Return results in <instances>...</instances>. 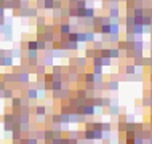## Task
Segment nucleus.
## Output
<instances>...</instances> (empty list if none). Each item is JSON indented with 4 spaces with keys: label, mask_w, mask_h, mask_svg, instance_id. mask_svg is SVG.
Wrapping results in <instances>:
<instances>
[{
    "label": "nucleus",
    "mask_w": 152,
    "mask_h": 144,
    "mask_svg": "<svg viewBox=\"0 0 152 144\" xmlns=\"http://www.w3.org/2000/svg\"><path fill=\"white\" fill-rule=\"evenodd\" d=\"M82 112H83V115H94L96 114V107H94L93 104H83Z\"/></svg>",
    "instance_id": "1"
},
{
    "label": "nucleus",
    "mask_w": 152,
    "mask_h": 144,
    "mask_svg": "<svg viewBox=\"0 0 152 144\" xmlns=\"http://www.w3.org/2000/svg\"><path fill=\"white\" fill-rule=\"evenodd\" d=\"M35 114L39 115V117H40V115L43 117V115L47 114V107H45V106H37V107H35Z\"/></svg>",
    "instance_id": "2"
},
{
    "label": "nucleus",
    "mask_w": 152,
    "mask_h": 144,
    "mask_svg": "<svg viewBox=\"0 0 152 144\" xmlns=\"http://www.w3.org/2000/svg\"><path fill=\"white\" fill-rule=\"evenodd\" d=\"M94 74L93 72H88V74H85V82H87V83H94Z\"/></svg>",
    "instance_id": "3"
},
{
    "label": "nucleus",
    "mask_w": 152,
    "mask_h": 144,
    "mask_svg": "<svg viewBox=\"0 0 152 144\" xmlns=\"http://www.w3.org/2000/svg\"><path fill=\"white\" fill-rule=\"evenodd\" d=\"M109 114H110V115H118V107H117L115 104L109 106Z\"/></svg>",
    "instance_id": "4"
},
{
    "label": "nucleus",
    "mask_w": 152,
    "mask_h": 144,
    "mask_svg": "<svg viewBox=\"0 0 152 144\" xmlns=\"http://www.w3.org/2000/svg\"><path fill=\"white\" fill-rule=\"evenodd\" d=\"M125 72L130 74V75H131V74H134V72H136V66H133V64H131V66H126V67H125Z\"/></svg>",
    "instance_id": "5"
},
{
    "label": "nucleus",
    "mask_w": 152,
    "mask_h": 144,
    "mask_svg": "<svg viewBox=\"0 0 152 144\" xmlns=\"http://www.w3.org/2000/svg\"><path fill=\"white\" fill-rule=\"evenodd\" d=\"M27 96H29L31 99H35V98L39 96V91H37V90H29V91H27Z\"/></svg>",
    "instance_id": "6"
},
{
    "label": "nucleus",
    "mask_w": 152,
    "mask_h": 144,
    "mask_svg": "<svg viewBox=\"0 0 152 144\" xmlns=\"http://www.w3.org/2000/svg\"><path fill=\"white\" fill-rule=\"evenodd\" d=\"M109 90H112V91H115V90H118V82H115V80L109 82Z\"/></svg>",
    "instance_id": "7"
},
{
    "label": "nucleus",
    "mask_w": 152,
    "mask_h": 144,
    "mask_svg": "<svg viewBox=\"0 0 152 144\" xmlns=\"http://www.w3.org/2000/svg\"><path fill=\"white\" fill-rule=\"evenodd\" d=\"M69 32H71V27H69V24H63V26H61V34H66V35H67Z\"/></svg>",
    "instance_id": "8"
},
{
    "label": "nucleus",
    "mask_w": 152,
    "mask_h": 144,
    "mask_svg": "<svg viewBox=\"0 0 152 144\" xmlns=\"http://www.w3.org/2000/svg\"><path fill=\"white\" fill-rule=\"evenodd\" d=\"M11 104H13V107H19V106H21V99H19V98H13V99H11Z\"/></svg>",
    "instance_id": "9"
},
{
    "label": "nucleus",
    "mask_w": 152,
    "mask_h": 144,
    "mask_svg": "<svg viewBox=\"0 0 152 144\" xmlns=\"http://www.w3.org/2000/svg\"><path fill=\"white\" fill-rule=\"evenodd\" d=\"M27 48H29V50H37V48H39V45H37V42H29L27 43Z\"/></svg>",
    "instance_id": "10"
},
{
    "label": "nucleus",
    "mask_w": 152,
    "mask_h": 144,
    "mask_svg": "<svg viewBox=\"0 0 152 144\" xmlns=\"http://www.w3.org/2000/svg\"><path fill=\"white\" fill-rule=\"evenodd\" d=\"M110 16H112V18H115V16H118V10H115V8H112V10H110Z\"/></svg>",
    "instance_id": "11"
},
{
    "label": "nucleus",
    "mask_w": 152,
    "mask_h": 144,
    "mask_svg": "<svg viewBox=\"0 0 152 144\" xmlns=\"http://www.w3.org/2000/svg\"><path fill=\"white\" fill-rule=\"evenodd\" d=\"M94 56V51L93 50H87V58H93Z\"/></svg>",
    "instance_id": "12"
},
{
    "label": "nucleus",
    "mask_w": 152,
    "mask_h": 144,
    "mask_svg": "<svg viewBox=\"0 0 152 144\" xmlns=\"http://www.w3.org/2000/svg\"><path fill=\"white\" fill-rule=\"evenodd\" d=\"M27 144H37V139H34V138L27 139Z\"/></svg>",
    "instance_id": "13"
},
{
    "label": "nucleus",
    "mask_w": 152,
    "mask_h": 144,
    "mask_svg": "<svg viewBox=\"0 0 152 144\" xmlns=\"http://www.w3.org/2000/svg\"><path fill=\"white\" fill-rule=\"evenodd\" d=\"M5 96H7V98L11 96V91H10V90H8V91H5Z\"/></svg>",
    "instance_id": "14"
},
{
    "label": "nucleus",
    "mask_w": 152,
    "mask_h": 144,
    "mask_svg": "<svg viewBox=\"0 0 152 144\" xmlns=\"http://www.w3.org/2000/svg\"><path fill=\"white\" fill-rule=\"evenodd\" d=\"M149 144H152V136L149 138Z\"/></svg>",
    "instance_id": "15"
},
{
    "label": "nucleus",
    "mask_w": 152,
    "mask_h": 144,
    "mask_svg": "<svg viewBox=\"0 0 152 144\" xmlns=\"http://www.w3.org/2000/svg\"><path fill=\"white\" fill-rule=\"evenodd\" d=\"M151 74H152V66H151Z\"/></svg>",
    "instance_id": "16"
}]
</instances>
